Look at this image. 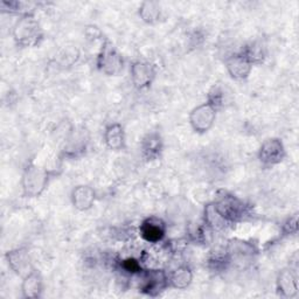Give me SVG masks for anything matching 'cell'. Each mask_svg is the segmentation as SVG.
Masks as SVG:
<instances>
[{
	"mask_svg": "<svg viewBox=\"0 0 299 299\" xmlns=\"http://www.w3.org/2000/svg\"><path fill=\"white\" fill-rule=\"evenodd\" d=\"M282 152V146L280 143L276 142H269L264 145L263 150H262V160L269 162V163H275L281 160L280 155ZM282 157V155H281Z\"/></svg>",
	"mask_w": 299,
	"mask_h": 299,
	"instance_id": "obj_2",
	"label": "cell"
},
{
	"mask_svg": "<svg viewBox=\"0 0 299 299\" xmlns=\"http://www.w3.org/2000/svg\"><path fill=\"white\" fill-rule=\"evenodd\" d=\"M215 113L212 106L210 105H201L198 109H195L192 113V124H193L195 130L206 131L211 128L214 121Z\"/></svg>",
	"mask_w": 299,
	"mask_h": 299,
	"instance_id": "obj_1",
	"label": "cell"
},
{
	"mask_svg": "<svg viewBox=\"0 0 299 299\" xmlns=\"http://www.w3.org/2000/svg\"><path fill=\"white\" fill-rule=\"evenodd\" d=\"M143 235L149 241L160 240L162 236L164 235L162 224H159L158 222H153V221H149L143 227Z\"/></svg>",
	"mask_w": 299,
	"mask_h": 299,
	"instance_id": "obj_3",
	"label": "cell"
},
{
	"mask_svg": "<svg viewBox=\"0 0 299 299\" xmlns=\"http://www.w3.org/2000/svg\"><path fill=\"white\" fill-rule=\"evenodd\" d=\"M121 126L113 125L106 132V142L111 147H120L123 143V132Z\"/></svg>",
	"mask_w": 299,
	"mask_h": 299,
	"instance_id": "obj_4",
	"label": "cell"
},
{
	"mask_svg": "<svg viewBox=\"0 0 299 299\" xmlns=\"http://www.w3.org/2000/svg\"><path fill=\"white\" fill-rule=\"evenodd\" d=\"M191 281V275L190 272H188V270L186 269H181L177 271V273L173 276V282H174V285L177 286V288H183V286H186L188 283H190Z\"/></svg>",
	"mask_w": 299,
	"mask_h": 299,
	"instance_id": "obj_5",
	"label": "cell"
}]
</instances>
